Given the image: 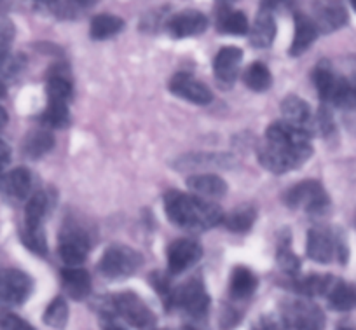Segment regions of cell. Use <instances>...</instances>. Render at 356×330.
Returning <instances> with one entry per match:
<instances>
[{"instance_id": "cell-22", "label": "cell", "mask_w": 356, "mask_h": 330, "mask_svg": "<svg viewBox=\"0 0 356 330\" xmlns=\"http://www.w3.org/2000/svg\"><path fill=\"white\" fill-rule=\"evenodd\" d=\"M282 114L283 119L292 125L300 126V128H306L311 123V109L304 100H300L299 96L290 95L286 96L282 102ZM309 132V129H307Z\"/></svg>"}, {"instance_id": "cell-41", "label": "cell", "mask_w": 356, "mask_h": 330, "mask_svg": "<svg viewBox=\"0 0 356 330\" xmlns=\"http://www.w3.org/2000/svg\"><path fill=\"white\" fill-rule=\"evenodd\" d=\"M0 161H4L6 164L11 161V149H9V146L2 139H0Z\"/></svg>"}, {"instance_id": "cell-27", "label": "cell", "mask_w": 356, "mask_h": 330, "mask_svg": "<svg viewBox=\"0 0 356 330\" xmlns=\"http://www.w3.org/2000/svg\"><path fill=\"white\" fill-rule=\"evenodd\" d=\"M255 219H257L255 208L250 205H241L236 210H232V212L225 217L224 224L229 231L241 235V233H246L252 229V226L255 224Z\"/></svg>"}, {"instance_id": "cell-4", "label": "cell", "mask_w": 356, "mask_h": 330, "mask_svg": "<svg viewBox=\"0 0 356 330\" xmlns=\"http://www.w3.org/2000/svg\"><path fill=\"white\" fill-rule=\"evenodd\" d=\"M142 262L143 257L136 250L126 245H112L104 252L98 267L104 276L115 280V278L131 276L138 271Z\"/></svg>"}, {"instance_id": "cell-3", "label": "cell", "mask_w": 356, "mask_h": 330, "mask_svg": "<svg viewBox=\"0 0 356 330\" xmlns=\"http://www.w3.org/2000/svg\"><path fill=\"white\" fill-rule=\"evenodd\" d=\"M285 203L290 208L304 210L313 215H323L330 208V198L323 185L316 180H304L293 185L286 191Z\"/></svg>"}, {"instance_id": "cell-37", "label": "cell", "mask_w": 356, "mask_h": 330, "mask_svg": "<svg viewBox=\"0 0 356 330\" xmlns=\"http://www.w3.org/2000/svg\"><path fill=\"white\" fill-rule=\"evenodd\" d=\"M13 39H15V25L9 18L0 16V54L9 53Z\"/></svg>"}, {"instance_id": "cell-40", "label": "cell", "mask_w": 356, "mask_h": 330, "mask_svg": "<svg viewBox=\"0 0 356 330\" xmlns=\"http://www.w3.org/2000/svg\"><path fill=\"white\" fill-rule=\"evenodd\" d=\"M283 2H285V0H260V8H262V11L273 13L276 8H280Z\"/></svg>"}, {"instance_id": "cell-45", "label": "cell", "mask_w": 356, "mask_h": 330, "mask_svg": "<svg viewBox=\"0 0 356 330\" xmlns=\"http://www.w3.org/2000/svg\"><path fill=\"white\" fill-rule=\"evenodd\" d=\"M6 93H8V89H6V84L2 82V79H0V98H4Z\"/></svg>"}, {"instance_id": "cell-6", "label": "cell", "mask_w": 356, "mask_h": 330, "mask_svg": "<svg viewBox=\"0 0 356 330\" xmlns=\"http://www.w3.org/2000/svg\"><path fill=\"white\" fill-rule=\"evenodd\" d=\"M112 308L129 325L140 330H149L156 325V315L150 311L145 301L135 292H121L115 297H112Z\"/></svg>"}, {"instance_id": "cell-1", "label": "cell", "mask_w": 356, "mask_h": 330, "mask_svg": "<svg viewBox=\"0 0 356 330\" xmlns=\"http://www.w3.org/2000/svg\"><path fill=\"white\" fill-rule=\"evenodd\" d=\"M311 133L289 121L273 123L266 132V142L259 150V161L273 173H286L307 163L313 154Z\"/></svg>"}, {"instance_id": "cell-35", "label": "cell", "mask_w": 356, "mask_h": 330, "mask_svg": "<svg viewBox=\"0 0 356 330\" xmlns=\"http://www.w3.org/2000/svg\"><path fill=\"white\" fill-rule=\"evenodd\" d=\"M44 125L49 128H65L68 125V103L49 102L42 116Z\"/></svg>"}, {"instance_id": "cell-11", "label": "cell", "mask_w": 356, "mask_h": 330, "mask_svg": "<svg viewBox=\"0 0 356 330\" xmlns=\"http://www.w3.org/2000/svg\"><path fill=\"white\" fill-rule=\"evenodd\" d=\"M203 257V249L196 239H177L168 249V269L171 274H180L189 269Z\"/></svg>"}, {"instance_id": "cell-46", "label": "cell", "mask_w": 356, "mask_h": 330, "mask_svg": "<svg viewBox=\"0 0 356 330\" xmlns=\"http://www.w3.org/2000/svg\"><path fill=\"white\" fill-rule=\"evenodd\" d=\"M8 166V164L4 163V161H0V178H2V175H4V168Z\"/></svg>"}, {"instance_id": "cell-18", "label": "cell", "mask_w": 356, "mask_h": 330, "mask_svg": "<svg viewBox=\"0 0 356 330\" xmlns=\"http://www.w3.org/2000/svg\"><path fill=\"white\" fill-rule=\"evenodd\" d=\"M187 185L194 194L201 196V198H222L227 192V184L224 178L213 173L193 175L187 180Z\"/></svg>"}, {"instance_id": "cell-9", "label": "cell", "mask_w": 356, "mask_h": 330, "mask_svg": "<svg viewBox=\"0 0 356 330\" xmlns=\"http://www.w3.org/2000/svg\"><path fill=\"white\" fill-rule=\"evenodd\" d=\"M313 15L318 32H335L348 23V11L342 0H313Z\"/></svg>"}, {"instance_id": "cell-19", "label": "cell", "mask_w": 356, "mask_h": 330, "mask_svg": "<svg viewBox=\"0 0 356 330\" xmlns=\"http://www.w3.org/2000/svg\"><path fill=\"white\" fill-rule=\"evenodd\" d=\"M318 36V29L314 25L313 18L304 15H296V36H293V42L290 46L289 53L292 56H299L304 51L309 49L311 44L314 42Z\"/></svg>"}, {"instance_id": "cell-25", "label": "cell", "mask_w": 356, "mask_h": 330, "mask_svg": "<svg viewBox=\"0 0 356 330\" xmlns=\"http://www.w3.org/2000/svg\"><path fill=\"white\" fill-rule=\"evenodd\" d=\"M54 146V139L47 129H33L26 135L25 143H23V150L29 157L37 159V157H42L44 154L49 152Z\"/></svg>"}, {"instance_id": "cell-8", "label": "cell", "mask_w": 356, "mask_h": 330, "mask_svg": "<svg viewBox=\"0 0 356 330\" xmlns=\"http://www.w3.org/2000/svg\"><path fill=\"white\" fill-rule=\"evenodd\" d=\"M285 322L292 330H323L325 315L316 304L292 301L285 308Z\"/></svg>"}, {"instance_id": "cell-33", "label": "cell", "mask_w": 356, "mask_h": 330, "mask_svg": "<svg viewBox=\"0 0 356 330\" xmlns=\"http://www.w3.org/2000/svg\"><path fill=\"white\" fill-rule=\"evenodd\" d=\"M47 98L49 102H65L68 103V100L72 98V84L67 77L60 74H53L47 81L46 86Z\"/></svg>"}, {"instance_id": "cell-2", "label": "cell", "mask_w": 356, "mask_h": 330, "mask_svg": "<svg viewBox=\"0 0 356 330\" xmlns=\"http://www.w3.org/2000/svg\"><path fill=\"white\" fill-rule=\"evenodd\" d=\"M164 210L175 226L189 231H207L224 222V212L220 206L207 198L180 191L166 192Z\"/></svg>"}, {"instance_id": "cell-23", "label": "cell", "mask_w": 356, "mask_h": 330, "mask_svg": "<svg viewBox=\"0 0 356 330\" xmlns=\"http://www.w3.org/2000/svg\"><path fill=\"white\" fill-rule=\"evenodd\" d=\"M257 285H259L257 276L248 267L238 266L232 269L229 288H231V295L234 299H246L253 295V292L257 290Z\"/></svg>"}, {"instance_id": "cell-26", "label": "cell", "mask_w": 356, "mask_h": 330, "mask_svg": "<svg viewBox=\"0 0 356 330\" xmlns=\"http://www.w3.org/2000/svg\"><path fill=\"white\" fill-rule=\"evenodd\" d=\"M124 29V22L115 15H98L91 22V37L97 40L111 39Z\"/></svg>"}, {"instance_id": "cell-24", "label": "cell", "mask_w": 356, "mask_h": 330, "mask_svg": "<svg viewBox=\"0 0 356 330\" xmlns=\"http://www.w3.org/2000/svg\"><path fill=\"white\" fill-rule=\"evenodd\" d=\"M217 29L218 32L229 33V36H245L250 32L246 16L241 11H232V9H222L218 13Z\"/></svg>"}, {"instance_id": "cell-49", "label": "cell", "mask_w": 356, "mask_h": 330, "mask_svg": "<svg viewBox=\"0 0 356 330\" xmlns=\"http://www.w3.org/2000/svg\"><path fill=\"white\" fill-rule=\"evenodd\" d=\"M337 330H353V329H346V327H342V329H337Z\"/></svg>"}, {"instance_id": "cell-14", "label": "cell", "mask_w": 356, "mask_h": 330, "mask_svg": "<svg viewBox=\"0 0 356 330\" xmlns=\"http://www.w3.org/2000/svg\"><path fill=\"white\" fill-rule=\"evenodd\" d=\"M243 60V51L239 47L234 46H227L222 47L220 51L217 53L213 61V70H215V77L218 79L220 82H232L238 75L239 65H241Z\"/></svg>"}, {"instance_id": "cell-21", "label": "cell", "mask_w": 356, "mask_h": 330, "mask_svg": "<svg viewBox=\"0 0 356 330\" xmlns=\"http://www.w3.org/2000/svg\"><path fill=\"white\" fill-rule=\"evenodd\" d=\"M328 304L335 311H351L356 308V288L335 278L330 290L327 292Z\"/></svg>"}, {"instance_id": "cell-29", "label": "cell", "mask_w": 356, "mask_h": 330, "mask_svg": "<svg viewBox=\"0 0 356 330\" xmlns=\"http://www.w3.org/2000/svg\"><path fill=\"white\" fill-rule=\"evenodd\" d=\"M49 210V196L46 192H35L32 198L29 199L25 208V226L30 228H37L42 226L44 219Z\"/></svg>"}, {"instance_id": "cell-28", "label": "cell", "mask_w": 356, "mask_h": 330, "mask_svg": "<svg viewBox=\"0 0 356 330\" xmlns=\"http://www.w3.org/2000/svg\"><path fill=\"white\" fill-rule=\"evenodd\" d=\"M243 81H245L246 88H250L252 91L262 93V91H267V89L271 88L273 75L266 65L260 63V61H255V63H252L245 70Z\"/></svg>"}, {"instance_id": "cell-36", "label": "cell", "mask_w": 356, "mask_h": 330, "mask_svg": "<svg viewBox=\"0 0 356 330\" xmlns=\"http://www.w3.org/2000/svg\"><path fill=\"white\" fill-rule=\"evenodd\" d=\"M149 281L152 283V287L156 288L157 294L163 297V301L166 302L168 306H171V299H173V288H171L170 280H168L166 274H163L157 271V273H154L152 276H150Z\"/></svg>"}, {"instance_id": "cell-31", "label": "cell", "mask_w": 356, "mask_h": 330, "mask_svg": "<svg viewBox=\"0 0 356 330\" xmlns=\"http://www.w3.org/2000/svg\"><path fill=\"white\" fill-rule=\"evenodd\" d=\"M335 278L325 274H309L297 283V292L302 295H327Z\"/></svg>"}, {"instance_id": "cell-20", "label": "cell", "mask_w": 356, "mask_h": 330, "mask_svg": "<svg viewBox=\"0 0 356 330\" xmlns=\"http://www.w3.org/2000/svg\"><path fill=\"white\" fill-rule=\"evenodd\" d=\"M276 37V23L269 11H260L250 29V39L255 47H269Z\"/></svg>"}, {"instance_id": "cell-47", "label": "cell", "mask_w": 356, "mask_h": 330, "mask_svg": "<svg viewBox=\"0 0 356 330\" xmlns=\"http://www.w3.org/2000/svg\"><path fill=\"white\" fill-rule=\"evenodd\" d=\"M182 330H200V329H196V327H193V325H186V327H182Z\"/></svg>"}, {"instance_id": "cell-50", "label": "cell", "mask_w": 356, "mask_h": 330, "mask_svg": "<svg viewBox=\"0 0 356 330\" xmlns=\"http://www.w3.org/2000/svg\"><path fill=\"white\" fill-rule=\"evenodd\" d=\"M2 2H4V0H0V4H2Z\"/></svg>"}, {"instance_id": "cell-30", "label": "cell", "mask_w": 356, "mask_h": 330, "mask_svg": "<svg viewBox=\"0 0 356 330\" xmlns=\"http://www.w3.org/2000/svg\"><path fill=\"white\" fill-rule=\"evenodd\" d=\"M339 79L330 68L327 67H318L313 74V81H314V88H316L318 95L321 96V100L325 102H332L334 98V93L337 89Z\"/></svg>"}, {"instance_id": "cell-38", "label": "cell", "mask_w": 356, "mask_h": 330, "mask_svg": "<svg viewBox=\"0 0 356 330\" xmlns=\"http://www.w3.org/2000/svg\"><path fill=\"white\" fill-rule=\"evenodd\" d=\"M0 330H35L29 322L13 313H2L0 315Z\"/></svg>"}, {"instance_id": "cell-48", "label": "cell", "mask_w": 356, "mask_h": 330, "mask_svg": "<svg viewBox=\"0 0 356 330\" xmlns=\"http://www.w3.org/2000/svg\"><path fill=\"white\" fill-rule=\"evenodd\" d=\"M349 2H351V6H353V9H355V11H356V0H349Z\"/></svg>"}, {"instance_id": "cell-34", "label": "cell", "mask_w": 356, "mask_h": 330, "mask_svg": "<svg viewBox=\"0 0 356 330\" xmlns=\"http://www.w3.org/2000/svg\"><path fill=\"white\" fill-rule=\"evenodd\" d=\"M44 322L53 329H63L68 322V306L63 297H56L44 313Z\"/></svg>"}, {"instance_id": "cell-16", "label": "cell", "mask_w": 356, "mask_h": 330, "mask_svg": "<svg viewBox=\"0 0 356 330\" xmlns=\"http://www.w3.org/2000/svg\"><path fill=\"white\" fill-rule=\"evenodd\" d=\"M306 250L307 257L313 259L314 262H330V260L334 259L335 253V245L330 233L325 231V229H311V231L307 233Z\"/></svg>"}, {"instance_id": "cell-7", "label": "cell", "mask_w": 356, "mask_h": 330, "mask_svg": "<svg viewBox=\"0 0 356 330\" xmlns=\"http://www.w3.org/2000/svg\"><path fill=\"white\" fill-rule=\"evenodd\" d=\"M33 290L32 278L19 269H0V308L19 306Z\"/></svg>"}, {"instance_id": "cell-12", "label": "cell", "mask_w": 356, "mask_h": 330, "mask_svg": "<svg viewBox=\"0 0 356 330\" xmlns=\"http://www.w3.org/2000/svg\"><path fill=\"white\" fill-rule=\"evenodd\" d=\"M170 91L180 98L187 100V102L196 103V105H208L213 100L210 89L203 82L197 81L194 75L186 74V72H180L171 79Z\"/></svg>"}, {"instance_id": "cell-39", "label": "cell", "mask_w": 356, "mask_h": 330, "mask_svg": "<svg viewBox=\"0 0 356 330\" xmlns=\"http://www.w3.org/2000/svg\"><path fill=\"white\" fill-rule=\"evenodd\" d=\"M278 260L280 264H282V267L285 271H289V273H297L299 271V259H297L296 256H293L292 250L289 249H282L278 253Z\"/></svg>"}, {"instance_id": "cell-43", "label": "cell", "mask_w": 356, "mask_h": 330, "mask_svg": "<svg viewBox=\"0 0 356 330\" xmlns=\"http://www.w3.org/2000/svg\"><path fill=\"white\" fill-rule=\"evenodd\" d=\"M9 121V116L8 112H6V109L2 105H0V128H4L6 125H8Z\"/></svg>"}, {"instance_id": "cell-15", "label": "cell", "mask_w": 356, "mask_h": 330, "mask_svg": "<svg viewBox=\"0 0 356 330\" xmlns=\"http://www.w3.org/2000/svg\"><path fill=\"white\" fill-rule=\"evenodd\" d=\"M0 187L11 199L23 201V199L29 198L30 191H32V175L26 168H16L9 173L2 175Z\"/></svg>"}, {"instance_id": "cell-13", "label": "cell", "mask_w": 356, "mask_h": 330, "mask_svg": "<svg viewBox=\"0 0 356 330\" xmlns=\"http://www.w3.org/2000/svg\"><path fill=\"white\" fill-rule=\"evenodd\" d=\"M207 16L200 11H194V9L178 13L168 23V30H170L173 39H186V37L200 36V33L207 30Z\"/></svg>"}, {"instance_id": "cell-44", "label": "cell", "mask_w": 356, "mask_h": 330, "mask_svg": "<svg viewBox=\"0 0 356 330\" xmlns=\"http://www.w3.org/2000/svg\"><path fill=\"white\" fill-rule=\"evenodd\" d=\"M104 330H124V329H122V327H119V325H115V323L108 322V323H105V325H104Z\"/></svg>"}, {"instance_id": "cell-10", "label": "cell", "mask_w": 356, "mask_h": 330, "mask_svg": "<svg viewBox=\"0 0 356 330\" xmlns=\"http://www.w3.org/2000/svg\"><path fill=\"white\" fill-rule=\"evenodd\" d=\"M61 260L68 267L81 266L89 253V239L79 228H67L60 236L58 246Z\"/></svg>"}, {"instance_id": "cell-32", "label": "cell", "mask_w": 356, "mask_h": 330, "mask_svg": "<svg viewBox=\"0 0 356 330\" xmlns=\"http://www.w3.org/2000/svg\"><path fill=\"white\" fill-rule=\"evenodd\" d=\"M22 242L30 252L37 253V256H46L47 253V239L42 226H37V228L25 226L22 233Z\"/></svg>"}, {"instance_id": "cell-42", "label": "cell", "mask_w": 356, "mask_h": 330, "mask_svg": "<svg viewBox=\"0 0 356 330\" xmlns=\"http://www.w3.org/2000/svg\"><path fill=\"white\" fill-rule=\"evenodd\" d=\"M37 4L42 6V8L47 9H56L60 6V0H35Z\"/></svg>"}, {"instance_id": "cell-17", "label": "cell", "mask_w": 356, "mask_h": 330, "mask_svg": "<svg viewBox=\"0 0 356 330\" xmlns=\"http://www.w3.org/2000/svg\"><path fill=\"white\" fill-rule=\"evenodd\" d=\"M61 283L68 297L74 301H82L91 294V276L82 267H67L61 271Z\"/></svg>"}, {"instance_id": "cell-5", "label": "cell", "mask_w": 356, "mask_h": 330, "mask_svg": "<svg viewBox=\"0 0 356 330\" xmlns=\"http://www.w3.org/2000/svg\"><path fill=\"white\" fill-rule=\"evenodd\" d=\"M171 306L182 308L191 318L203 320L210 309V295H208L203 280L194 278V280H189L187 283L180 285L177 290H173Z\"/></svg>"}]
</instances>
